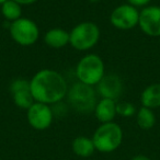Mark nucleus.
<instances>
[{"label": "nucleus", "mask_w": 160, "mask_h": 160, "mask_svg": "<svg viewBox=\"0 0 160 160\" xmlns=\"http://www.w3.org/2000/svg\"><path fill=\"white\" fill-rule=\"evenodd\" d=\"M124 90L123 81L115 73L105 75L97 85V92L101 98L118 100Z\"/></svg>", "instance_id": "nucleus-11"}, {"label": "nucleus", "mask_w": 160, "mask_h": 160, "mask_svg": "<svg viewBox=\"0 0 160 160\" xmlns=\"http://www.w3.org/2000/svg\"><path fill=\"white\" fill-rule=\"evenodd\" d=\"M10 92L12 93L14 104L20 109L28 110L35 101L30 90V80L17 78L10 85Z\"/></svg>", "instance_id": "nucleus-10"}, {"label": "nucleus", "mask_w": 160, "mask_h": 160, "mask_svg": "<svg viewBox=\"0 0 160 160\" xmlns=\"http://www.w3.org/2000/svg\"><path fill=\"white\" fill-rule=\"evenodd\" d=\"M127 3L135 8H145L147 6H149V3L151 2V0H126Z\"/></svg>", "instance_id": "nucleus-19"}, {"label": "nucleus", "mask_w": 160, "mask_h": 160, "mask_svg": "<svg viewBox=\"0 0 160 160\" xmlns=\"http://www.w3.org/2000/svg\"><path fill=\"white\" fill-rule=\"evenodd\" d=\"M44 42L52 48H62L69 44V32L60 28L49 29L44 35Z\"/></svg>", "instance_id": "nucleus-13"}, {"label": "nucleus", "mask_w": 160, "mask_h": 160, "mask_svg": "<svg viewBox=\"0 0 160 160\" xmlns=\"http://www.w3.org/2000/svg\"><path fill=\"white\" fill-rule=\"evenodd\" d=\"M6 1H7V0H0V6L2 5L3 2H6Z\"/></svg>", "instance_id": "nucleus-23"}, {"label": "nucleus", "mask_w": 160, "mask_h": 160, "mask_svg": "<svg viewBox=\"0 0 160 160\" xmlns=\"http://www.w3.org/2000/svg\"><path fill=\"white\" fill-rule=\"evenodd\" d=\"M100 28L91 21L78 23L69 32V44L80 52L93 48L100 40Z\"/></svg>", "instance_id": "nucleus-3"}, {"label": "nucleus", "mask_w": 160, "mask_h": 160, "mask_svg": "<svg viewBox=\"0 0 160 160\" xmlns=\"http://www.w3.org/2000/svg\"><path fill=\"white\" fill-rule=\"evenodd\" d=\"M96 150L100 152H112L121 146L123 140V131L118 124L114 122L103 123L93 134Z\"/></svg>", "instance_id": "nucleus-4"}, {"label": "nucleus", "mask_w": 160, "mask_h": 160, "mask_svg": "<svg viewBox=\"0 0 160 160\" xmlns=\"http://www.w3.org/2000/svg\"><path fill=\"white\" fill-rule=\"evenodd\" d=\"M27 118L29 124L36 131H44L52 125L54 112L48 104L34 102L27 110Z\"/></svg>", "instance_id": "nucleus-8"}, {"label": "nucleus", "mask_w": 160, "mask_h": 160, "mask_svg": "<svg viewBox=\"0 0 160 160\" xmlns=\"http://www.w3.org/2000/svg\"><path fill=\"white\" fill-rule=\"evenodd\" d=\"M132 160H151L150 158H148L147 156H144V155H137L135 156L134 158H132Z\"/></svg>", "instance_id": "nucleus-21"}, {"label": "nucleus", "mask_w": 160, "mask_h": 160, "mask_svg": "<svg viewBox=\"0 0 160 160\" xmlns=\"http://www.w3.org/2000/svg\"><path fill=\"white\" fill-rule=\"evenodd\" d=\"M136 122L142 129H150L156 124V115L151 109L142 107L136 112Z\"/></svg>", "instance_id": "nucleus-17"}, {"label": "nucleus", "mask_w": 160, "mask_h": 160, "mask_svg": "<svg viewBox=\"0 0 160 160\" xmlns=\"http://www.w3.org/2000/svg\"><path fill=\"white\" fill-rule=\"evenodd\" d=\"M138 27L150 38H160V7L147 6L139 11Z\"/></svg>", "instance_id": "nucleus-9"}, {"label": "nucleus", "mask_w": 160, "mask_h": 160, "mask_svg": "<svg viewBox=\"0 0 160 160\" xmlns=\"http://www.w3.org/2000/svg\"><path fill=\"white\" fill-rule=\"evenodd\" d=\"M159 43H160V38H159Z\"/></svg>", "instance_id": "nucleus-24"}, {"label": "nucleus", "mask_w": 160, "mask_h": 160, "mask_svg": "<svg viewBox=\"0 0 160 160\" xmlns=\"http://www.w3.org/2000/svg\"><path fill=\"white\" fill-rule=\"evenodd\" d=\"M116 114L123 118H131L136 114V109L131 102L123 101V102L116 103Z\"/></svg>", "instance_id": "nucleus-18"}, {"label": "nucleus", "mask_w": 160, "mask_h": 160, "mask_svg": "<svg viewBox=\"0 0 160 160\" xmlns=\"http://www.w3.org/2000/svg\"><path fill=\"white\" fill-rule=\"evenodd\" d=\"M105 76L103 59L97 54H87L76 66V77L83 85L94 87Z\"/></svg>", "instance_id": "nucleus-2"}, {"label": "nucleus", "mask_w": 160, "mask_h": 160, "mask_svg": "<svg viewBox=\"0 0 160 160\" xmlns=\"http://www.w3.org/2000/svg\"><path fill=\"white\" fill-rule=\"evenodd\" d=\"M93 112L97 120L101 122V124L113 122L115 116L118 115L116 114V101L112 99L101 98L97 102Z\"/></svg>", "instance_id": "nucleus-12"}, {"label": "nucleus", "mask_w": 160, "mask_h": 160, "mask_svg": "<svg viewBox=\"0 0 160 160\" xmlns=\"http://www.w3.org/2000/svg\"><path fill=\"white\" fill-rule=\"evenodd\" d=\"M68 101L71 104V107L79 113H89L93 112L97 104V92L91 86L83 85L79 82L71 87V89H68L67 92Z\"/></svg>", "instance_id": "nucleus-5"}, {"label": "nucleus", "mask_w": 160, "mask_h": 160, "mask_svg": "<svg viewBox=\"0 0 160 160\" xmlns=\"http://www.w3.org/2000/svg\"><path fill=\"white\" fill-rule=\"evenodd\" d=\"M9 32L12 40L21 46H32L40 38V29L38 24L31 19L22 17L10 23Z\"/></svg>", "instance_id": "nucleus-6"}, {"label": "nucleus", "mask_w": 160, "mask_h": 160, "mask_svg": "<svg viewBox=\"0 0 160 160\" xmlns=\"http://www.w3.org/2000/svg\"><path fill=\"white\" fill-rule=\"evenodd\" d=\"M142 105L148 109L160 108V83H151L142 90L140 94Z\"/></svg>", "instance_id": "nucleus-14"}, {"label": "nucleus", "mask_w": 160, "mask_h": 160, "mask_svg": "<svg viewBox=\"0 0 160 160\" xmlns=\"http://www.w3.org/2000/svg\"><path fill=\"white\" fill-rule=\"evenodd\" d=\"M88 1H90V2H92V3H97V2H100L101 0H88Z\"/></svg>", "instance_id": "nucleus-22"}, {"label": "nucleus", "mask_w": 160, "mask_h": 160, "mask_svg": "<svg viewBox=\"0 0 160 160\" xmlns=\"http://www.w3.org/2000/svg\"><path fill=\"white\" fill-rule=\"evenodd\" d=\"M139 10L128 3H123L113 9L110 14V22L115 29L132 30L138 25Z\"/></svg>", "instance_id": "nucleus-7"}, {"label": "nucleus", "mask_w": 160, "mask_h": 160, "mask_svg": "<svg viewBox=\"0 0 160 160\" xmlns=\"http://www.w3.org/2000/svg\"><path fill=\"white\" fill-rule=\"evenodd\" d=\"M30 90L35 102L44 104L59 103L68 92L62 75L54 69H41L30 80Z\"/></svg>", "instance_id": "nucleus-1"}, {"label": "nucleus", "mask_w": 160, "mask_h": 160, "mask_svg": "<svg viewBox=\"0 0 160 160\" xmlns=\"http://www.w3.org/2000/svg\"><path fill=\"white\" fill-rule=\"evenodd\" d=\"M16 2H18L20 6H30L35 3L38 0H14Z\"/></svg>", "instance_id": "nucleus-20"}, {"label": "nucleus", "mask_w": 160, "mask_h": 160, "mask_svg": "<svg viewBox=\"0 0 160 160\" xmlns=\"http://www.w3.org/2000/svg\"><path fill=\"white\" fill-rule=\"evenodd\" d=\"M1 13L8 22L12 23L21 18L22 16V6L14 0H7L1 5Z\"/></svg>", "instance_id": "nucleus-16"}, {"label": "nucleus", "mask_w": 160, "mask_h": 160, "mask_svg": "<svg viewBox=\"0 0 160 160\" xmlns=\"http://www.w3.org/2000/svg\"><path fill=\"white\" fill-rule=\"evenodd\" d=\"M72 150L79 157L87 158L94 152L96 147H94L92 138L86 137V136H79V137L73 139Z\"/></svg>", "instance_id": "nucleus-15"}]
</instances>
